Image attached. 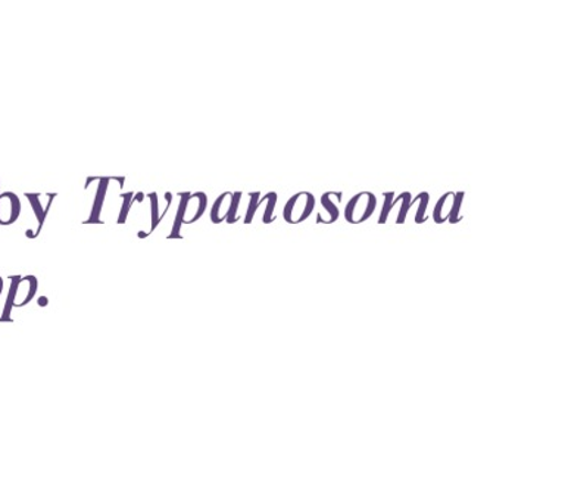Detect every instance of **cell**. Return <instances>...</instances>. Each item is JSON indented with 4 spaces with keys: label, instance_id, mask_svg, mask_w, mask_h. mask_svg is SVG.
<instances>
[{
    "label": "cell",
    "instance_id": "obj_6",
    "mask_svg": "<svg viewBox=\"0 0 565 502\" xmlns=\"http://www.w3.org/2000/svg\"><path fill=\"white\" fill-rule=\"evenodd\" d=\"M38 286L39 281L34 276L20 277L17 285L15 307L29 306L38 292Z\"/></svg>",
    "mask_w": 565,
    "mask_h": 502
},
{
    "label": "cell",
    "instance_id": "obj_15",
    "mask_svg": "<svg viewBox=\"0 0 565 502\" xmlns=\"http://www.w3.org/2000/svg\"><path fill=\"white\" fill-rule=\"evenodd\" d=\"M265 204H267V209H265V213L263 215L264 224H271L274 222V209H276L277 204V193L269 192L264 197Z\"/></svg>",
    "mask_w": 565,
    "mask_h": 502
},
{
    "label": "cell",
    "instance_id": "obj_3",
    "mask_svg": "<svg viewBox=\"0 0 565 502\" xmlns=\"http://www.w3.org/2000/svg\"><path fill=\"white\" fill-rule=\"evenodd\" d=\"M242 192H224L215 201L211 210V222L221 224L227 222L234 224L237 222L238 204H241Z\"/></svg>",
    "mask_w": 565,
    "mask_h": 502
},
{
    "label": "cell",
    "instance_id": "obj_16",
    "mask_svg": "<svg viewBox=\"0 0 565 502\" xmlns=\"http://www.w3.org/2000/svg\"><path fill=\"white\" fill-rule=\"evenodd\" d=\"M463 196H466V193L463 192H455V204L452 209V213L449 215L448 222L450 224H457L461 222V206Z\"/></svg>",
    "mask_w": 565,
    "mask_h": 502
},
{
    "label": "cell",
    "instance_id": "obj_9",
    "mask_svg": "<svg viewBox=\"0 0 565 502\" xmlns=\"http://www.w3.org/2000/svg\"><path fill=\"white\" fill-rule=\"evenodd\" d=\"M109 179H99V188H97L95 202H93V209L90 218L87 220V224H100V211L104 206L106 191H108Z\"/></svg>",
    "mask_w": 565,
    "mask_h": 502
},
{
    "label": "cell",
    "instance_id": "obj_19",
    "mask_svg": "<svg viewBox=\"0 0 565 502\" xmlns=\"http://www.w3.org/2000/svg\"><path fill=\"white\" fill-rule=\"evenodd\" d=\"M250 202H249V209L246 211V217H245V224H250L254 222L256 210H258V201H259V192H252L250 193Z\"/></svg>",
    "mask_w": 565,
    "mask_h": 502
},
{
    "label": "cell",
    "instance_id": "obj_17",
    "mask_svg": "<svg viewBox=\"0 0 565 502\" xmlns=\"http://www.w3.org/2000/svg\"><path fill=\"white\" fill-rule=\"evenodd\" d=\"M384 204L382 209V214H380L379 224H386L388 215L392 213V202L395 200V193L393 192H384Z\"/></svg>",
    "mask_w": 565,
    "mask_h": 502
},
{
    "label": "cell",
    "instance_id": "obj_13",
    "mask_svg": "<svg viewBox=\"0 0 565 502\" xmlns=\"http://www.w3.org/2000/svg\"><path fill=\"white\" fill-rule=\"evenodd\" d=\"M428 201H430V195L427 192H422L415 200H411L409 209L413 205L418 206L417 213H415V223L423 224L426 222Z\"/></svg>",
    "mask_w": 565,
    "mask_h": 502
},
{
    "label": "cell",
    "instance_id": "obj_20",
    "mask_svg": "<svg viewBox=\"0 0 565 502\" xmlns=\"http://www.w3.org/2000/svg\"><path fill=\"white\" fill-rule=\"evenodd\" d=\"M132 195H135V193H132V192L124 193V195H121L122 196V210H121V213H119V217L117 220L118 224L126 223L127 215H128V213H130V210H131Z\"/></svg>",
    "mask_w": 565,
    "mask_h": 502
},
{
    "label": "cell",
    "instance_id": "obj_1",
    "mask_svg": "<svg viewBox=\"0 0 565 502\" xmlns=\"http://www.w3.org/2000/svg\"><path fill=\"white\" fill-rule=\"evenodd\" d=\"M375 209H377V200H375L374 193H358L349 200L347 209H344V220L349 224L365 223L366 220L373 217Z\"/></svg>",
    "mask_w": 565,
    "mask_h": 502
},
{
    "label": "cell",
    "instance_id": "obj_12",
    "mask_svg": "<svg viewBox=\"0 0 565 502\" xmlns=\"http://www.w3.org/2000/svg\"><path fill=\"white\" fill-rule=\"evenodd\" d=\"M25 196L29 197L30 204L33 206L35 218H38L39 228L35 231V236H39V233L42 232L44 220H46L49 209H46V206L43 209L42 202H40V195H35V193H26Z\"/></svg>",
    "mask_w": 565,
    "mask_h": 502
},
{
    "label": "cell",
    "instance_id": "obj_2",
    "mask_svg": "<svg viewBox=\"0 0 565 502\" xmlns=\"http://www.w3.org/2000/svg\"><path fill=\"white\" fill-rule=\"evenodd\" d=\"M316 209V197L309 192H299L291 196L282 210L286 223L300 224L307 222Z\"/></svg>",
    "mask_w": 565,
    "mask_h": 502
},
{
    "label": "cell",
    "instance_id": "obj_10",
    "mask_svg": "<svg viewBox=\"0 0 565 502\" xmlns=\"http://www.w3.org/2000/svg\"><path fill=\"white\" fill-rule=\"evenodd\" d=\"M189 196V192L180 193V204L179 209H177L174 226H172L171 235L168 236V239H181L180 231L181 226H183L185 202H188Z\"/></svg>",
    "mask_w": 565,
    "mask_h": 502
},
{
    "label": "cell",
    "instance_id": "obj_21",
    "mask_svg": "<svg viewBox=\"0 0 565 502\" xmlns=\"http://www.w3.org/2000/svg\"><path fill=\"white\" fill-rule=\"evenodd\" d=\"M39 303H40V306H42V307L47 306V299H46V298H40V299H39Z\"/></svg>",
    "mask_w": 565,
    "mask_h": 502
},
{
    "label": "cell",
    "instance_id": "obj_14",
    "mask_svg": "<svg viewBox=\"0 0 565 502\" xmlns=\"http://www.w3.org/2000/svg\"><path fill=\"white\" fill-rule=\"evenodd\" d=\"M393 204L399 206V213H397L396 224H404L406 215L409 213L411 193L404 192L397 196V200H393Z\"/></svg>",
    "mask_w": 565,
    "mask_h": 502
},
{
    "label": "cell",
    "instance_id": "obj_8",
    "mask_svg": "<svg viewBox=\"0 0 565 502\" xmlns=\"http://www.w3.org/2000/svg\"><path fill=\"white\" fill-rule=\"evenodd\" d=\"M455 204V192L445 193L444 196H440V200L437 201L435 210H433V220H435L436 224H444L448 222L450 213H452Z\"/></svg>",
    "mask_w": 565,
    "mask_h": 502
},
{
    "label": "cell",
    "instance_id": "obj_4",
    "mask_svg": "<svg viewBox=\"0 0 565 502\" xmlns=\"http://www.w3.org/2000/svg\"><path fill=\"white\" fill-rule=\"evenodd\" d=\"M21 214L20 197L12 192L0 193V226H11Z\"/></svg>",
    "mask_w": 565,
    "mask_h": 502
},
{
    "label": "cell",
    "instance_id": "obj_22",
    "mask_svg": "<svg viewBox=\"0 0 565 502\" xmlns=\"http://www.w3.org/2000/svg\"><path fill=\"white\" fill-rule=\"evenodd\" d=\"M2 290H3V279H2V277H0V295H2Z\"/></svg>",
    "mask_w": 565,
    "mask_h": 502
},
{
    "label": "cell",
    "instance_id": "obj_5",
    "mask_svg": "<svg viewBox=\"0 0 565 502\" xmlns=\"http://www.w3.org/2000/svg\"><path fill=\"white\" fill-rule=\"evenodd\" d=\"M207 197L203 192L193 193L185 202L183 224L196 223L205 214Z\"/></svg>",
    "mask_w": 565,
    "mask_h": 502
},
{
    "label": "cell",
    "instance_id": "obj_11",
    "mask_svg": "<svg viewBox=\"0 0 565 502\" xmlns=\"http://www.w3.org/2000/svg\"><path fill=\"white\" fill-rule=\"evenodd\" d=\"M18 280H20V276L11 277V288H9L7 302H4L3 314L0 317V321L4 323V321H12V308L15 307V292Z\"/></svg>",
    "mask_w": 565,
    "mask_h": 502
},
{
    "label": "cell",
    "instance_id": "obj_18",
    "mask_svg": "<svg viewBox=\"0 0 565 502\" xmlns=\"http://www.w3.org/2000/svg\"><path fill=\"white\" fill-rule=\"evenodd\" d=\"M150 206H152V226H150V231L146 233V235H152L154 228L159 226L161 223V217L158 214V196L157 193H149Z\"/></svg>",
    "mask_w": 565,
    "mask_h": 502
},
{
    "label": "cell",
    "instance_id": "obj_7",
    "mask_svg": "<svg viewBox=\"0 0 565 502\" xmlns=\"http://www.w3.org/2000/svg\"><path fill=\"white\" fill-rule=\"evenodd\" d=\"M342 192H326L324 195L321 196V205L327 213L324 224H333L335 220L339 218V204L342 202Z\"/></svg>",
    "mask_w": 565,
    "mask_h": 502
}]
</instances>
